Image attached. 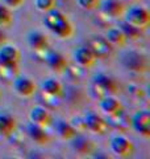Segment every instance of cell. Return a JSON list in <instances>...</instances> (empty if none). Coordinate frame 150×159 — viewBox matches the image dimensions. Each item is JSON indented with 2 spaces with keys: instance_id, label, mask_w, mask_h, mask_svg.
<instances>
[{
  "instance_id": "6da1fadb",
  "label": "cell",
  "mask_w": 150,
  "mask_h": 159,
  "mask_svg": "<svg viewBox=\"0 0 150 159\" xmlns=\"http://www.w3.org/2000/svg\"><path fill=\"white\" fill-rule=\"evenodd\" d=\"M44 24L49 31H52L59 39H70L74 34V27L65 13L58 9H50L45 12Z\"/></svg>"
},
{
  "instance_id": "7a4b0ae2",
  "label": "cell",
  "mask_w": 150,
  "mask_h": 159,
  "mask_svg": "<svg viewBox=\"0 0 150 159\" xmlns=\"http://www.w3.org/2000/svg\"><path fill=\"white\" fill-rule=\"evenodd\" d=\"M116 93H119V85L112 77L103 73L95 74L92 80V94L95 97L100 99L108 94Z\"/></svg>"
},
{
  "instance_id": "3957f363",
  "label": "cell",
  "mask_w": 150,
  "mask_h": 159,
  "mask_svg": "<svg viewBox=\"0 0 150 159\" xmlns=\"http://www.w3.org/2000/svg\"><path fill=\"white\" fill-rule=\"evenodd\" d=\"M123 16H124V21H127L128 24L140 29L148 28L150 24V12L145 7H140V6L131 7L128 11L124 12Z\"/></svg>"
},
{
  "instance_id": "277c9868",
  "label": "cell",
  "mask_w": 150,
  "mask_h": 159,
  "mask_svg": "<svg viewBox=\"0 0 150 159\" xmlns=\"http://www.w3.org/2000/svg\"><path fill=\"white\" fill-rule=\"evenodd\" d=\"M87 48L94 53V56L100 60L109 58L113 53V45L108 41L106 37L92 36L88 39Z\"/></svg>"
},
{
  "instance_id": "5b68a950",
  "label": "cell",
  "mask_w": 150,
  "mask_h": 159,
  "mask_svg": "<svg viewBox=\"0 0 150 159\" xmlns=\"http://www.w3.org/2000/svg\"><path fill=\"white\" fill-rule=\"evenodd\" d=\"M121 62L128 70L137 73H144L149 69L148 57L138 52H125L121 57Z\"/></svg>"
},
{
  "instance_id": "8992f818",
  "label": "cell",
  "mask_w": 150,
  "mask_h": 159,
  "mask_svg": "<svg viewBox=\"0 0 150 159\" xmlns=\"http://www.w3.org/2000/svg\"><path fill=\"white\" fill-rule=\"evenodd\" d=\"M111 150L120 158H129L134 152V145L129 138L116 135L111 139Z\"/></svg>"
},
{
  "instance_id": "52a82bcc",
  "label": "cell",
  "mask_w": 150,
  "mask_h": 159,
  "mask_svg": "<svg viewBox=\"0 0 150 159\" xmlns=\"http://www.w3.org/2000/svg\"><path fill=\"white\" fill-rule=\"evenodd\" d=\"M132 127L142 137H150V113L149 110H140L133 114L131 119Z\"/></svg>"
},
{
  "instance_id": "ba28073f",
  "label": "cell",
  "mask_w": 150,
  "mask_h": 159,
  "mask_svg": "<svg viewBox=\"0 0 150 159\" xmlns=\"http://www.w3.org/2000/svg\"><path fill=\"white\" fill-rule=\"evenodd\" d=\"M83 122L86 129H88L90 131H92L95 134L103 135V134H106L108 131V123L94 111H87L83 118Z\"/></svg>"
},
{
  "instance_id": "9c48e42d",
  "label": "cell",
  "mask_w": 150,
  "mask_h": 159,
  "mask_svg": "<svg viewBox=\"0 0 150 159\" xmlns=\"http://www.w3.org/2000/svg\"><path fill=\"white\" fill-rule=\"evenodd\" d=\"M12 81H13L15 90L21 97H32V96H34V93L37 92V85L34 84L33 80L29 77L17 76V77H15Z\"/></svg>"
},
{
  "instance_id": "30bf717a",
  "label": "cell",
  "mask_w": 150,
  "mask_h": 159,
  "mask_svg": "<svg viewBox=\"0 0 150 159\" xmlns=\"http://www.w3.org/2000/svg\"><path fill=\"white\" fill-rule=\"evenodd\" d=\"M45 61H46L50 69H53L57 73H65L69 69V62L66 57L59 52H54V51L48 52L46 56H45Z\"/></svg>"
},
{
  "instance_id": "8fae6325",
  "label": "cell",
  "mask_w": 150,
  "mask_h": 159,
  "mask_svg": "<svg viewBox=\"0 0 150 159\" xmlns=\"http://www.w3.org/2000/svg\"><path fill=\"white\" fill-rule=\"evenodd\" d=\"M99 106L104 113L108 114L109 117L123 113V109H124L123 103L120 102L116 97H113L112 94H108V96L100 98L99 99Z\"/></svg>"
},
{
  "instance_id": "7c38bea8",
  "label": "cell",
  "mask_w": 150,
  "mask_h": 159,
  "mask_svg": "<svg viewBox=\"0 0 150 159\" xmlns=\"http://www.w3.org/2000/svg\"><path fill=\"white\" fill-rule=\"evenodd\" d=\"M29 118H31V122L42 127H48L53 123L52 114L42 106H34L29 113Z\"/></svg>"
},
{
  "instance_id": "4fadbf2b",
  "label": "cell",
  "mask_w": 150,
  "mask_h": 159,
  "mask_svg": "<svg viewBox=\"0 0 150 159\" xmlns=\"http://www.w3.org/2000/svg\"><path fill=\"white\" fill-rule=\"evenodd\" d=\"M27 131L32 141L38 143V145H48L50 142V135L46 131V127H42V126L31 122V123H28V126H27Z\"/></svg>"
},
{
  "instance_id": "5bb4252c",
  "label": "cell",
  "mask_w": 150,
  "mask_h": 159,
  "mask_svg": "<svg viewBox=\"0 0 150 159\" xmlns=\"http://www.w3.org/2000/svg\"><path fill=\"white\" fill-rule=\"evenodd\" d=\"M28 44L34 52H45L49 48V39L41 32L33 31L28 34Z\"/></svg>"
},
{
  "instance_id": "9a60e30c",
  "label": "cell",
  "mask_w": 150,
  "mask_h": 159,
  "mask_svg": "<svg viewBox=\"0 0 150 159\" xmlns=\"http://www.w3.org/2000/svg\"><path fill=\"white\" fill-rule=\"evenodd\" d=\"M17 129V121L8 113H0V137H11Z\"/></svg>"
},
{
  "instance_id": "2e32d148",
  "label": "cell",
  "mask_w": 150,
  "mask_h": 159,
  "mask_svg": "<svg viewBox=\"0 0 150 159\" xmlns=\"http://www.w3.org/2000/svg\"><path fill=\"white\" fill-rule=\"evenodd\" d=\"M74 58L82 68H91V66H94L95 62H96V60H98L87 47H81V48L75 49Z\"/></svg>"
},
{
  "instance_id": "e0dca14e",
  "label": "cell",
  "mask_w": 150,
  "mask_h": 159,
  "mask_svg": "<svg viewBox=\"0 0 150 159\" xmlns=\"http://www.w3.org/2000/svg\"><path fill=\"white\" fill-rule=\"evenodd\" d=\"M20 58L21 54L16 47L8 44L0 47V64H19Z\"/></svg>"
},
{
  "instance_id": "ac0fdd59",
  "label": "cell",
  "mask_w": 150,
  "mask_h": 159,
  "mask_svg": "<svg viewBox=\"0 0 150 159\" xmlns=\"http://www.w3.org/2000/svg\"><path fill=\"white\" fill-rule=\"evenodd\" d=\"M41 88H42V92L46 93L48 96H50V97L62 98L65 96V90H63L62 84L59 81H57L56 78H46V80H44L42 84H41Z\"/></svg>"
},
{
  "instance_id": "d6986e66",
  "label": "cell",
  "mask_w": 150,
  "mask_h": 159,
  "mask_svg": "<svg viewBox=\"0 0 150 159\" xmlns=\"http://www.w3.org/2000/svg\"><path fill=\"white\" fill-rule=\"evenodd\" d=\"M100 8L109 17H121L125 12L123 3L119 0H104L103 3H100Z\"/></svg>"
},
{
  "instance_id": "ffe728a7",
  "label": "cell",
  "mask_w": 150,
  "mask_h": 159,
  "mask_svg": "<svg viewBox=\"0 0 150 159\" xmlns=\"http://www.w3.org/2000/svg\"><path fill=\"white\" fill-rule=\"evenodd\" d=\"M56 129H57L58 135L63 139H67V141H71L74 137L78 135V129L66 121H58Z\"/></svg>"
},
{
  "instance_id": "44dd1931",
  "label": "cell",
  "mask_w": 150,
  "mask_h": 159,
  "mask_svg": "<svg viewBox=\"0 0 150 159\" xmlns=\"http://www.w3.org/2000/svg\"><path fill=\"white\" fill-rule=\"evenodd\" d=\"M106 39L115 47H124L125 43H127V40H128L120 28H111V29H108L107 34H106Z\"/></svg>"
},
{
  "instance_id": "7402d4cb",
  "label": "cell",
  "mask_w": 150,
  "mask_h": 159,
  "mask_svg": "<svg viewBox=\"0 0 150 159\" xmlns=\"http://www.w3.org/2000/svg\"><path fill=\"white\" fill-rule=\"evenodd\" d=\"M73 143H71V146L79 154H88V152H91L92 150V143L88 141L87 138H84V137H74L73 139Z\"/></svg>"
},
{
  "instance_id": "603a6c76",
  "label": "cell",
  "mask_w": 150,
  "mask_h": 159,
  "mask_svg": "<svg viewBox=\"0 0 150 159\" xmlns=\"http://www.w3.org/2000/svg\"><path fill=\"white\" fill-rule=\"evenodd\" d=\"M19 76V64H0V78L13 80Z\"/></svg>"
},
{
  "instance_id": "cb8c5ba5",
  "label": "cell",
  "mask_w": 150,
  "mask_h": 159,
  "mask_svg": "<svg viewBox=\"0 0 150 159\" xmlns=\"http://www.w3.org/2000/svg\"><path fill=\"white\" fill-rule=\"evenodd\" d=\"M119 28L123 31V33L125 34V37L129 39V40H138V39H141V34H142L141 31H142V29L133 27V25H131V24H128L127 21L120 23Z\"/></svg>"
},
{
  "instance_id": "d4e9b609",
  "label": "cell",
  "mask_w": 150,
  "mask_h": 159,
  "mask_svg": "<svg viewBox=\"0 0 150 159\" xmlns=\"http://www.w3.org/2000/svg\"><path fill=\"white\" fill-rule=\"evenodd\" d=\"M13 23V15L7 6L0 4V29L9 28Z\"/></svg>"
},
{
  "instance_id": "484cf974",
  "label": "cell",
  "mask_w": 150,
  "mask_h": 159,
  "mask_svg": "<svg viewBox=\"0 0 150 159\" xmlns=\"http://www.w3.org/2000/svg\"><path fill=\"white\" fill-rule=\"evenodd\" d=\"M34 3H36V8L41 12H48L50 9H54L57 4L56 0H36Z\"/></svg>"
},
{
  "instance_id": "4316f807",
  "label": "cell",
  "mask_w": 150,
  "mask_h": 159,
  "mask_svg": "<svg viewBox=\"0 0 150 159\" xmlns=\"http://www.w3.org/2000/svg\"><path fill=\"white\" fill-rule=\"evenodd\" d=\"M77 3L83 9H87V11H95V9L100 8L102 0H77Z\"/></svg>"
},
{
  "instance_id": "83f0119b",
  "label": "cell",
  "mask_w": 150,
  "mask_h": 159,
  "mask_svg": "<svg viewBox=\"0 0 150 159\" xmlns=\"http://www.w3.org/2000/svg\"><path fill=\"white\" fill-rule=\"evenodd\" d=\"M3 2L8 8H19L23 6L25 0H3Z\"/></svg>"
},
{
  "instance_id": "f1b7e54d",
  "label": "cell",
  "mask_w": 150,
  "mask_h": 159,
  "mask_svg": "<svg viewBox=\"0 0 150 159\" xmlns=\"http://www.w3.org/2000/svg\"><path fill=\"white\" fill-rule=\"evenodd\" d=\"M7 44V34L3 32V29H0V47Z\"/></svg>"
},
{
  "instance_id": "f546056e",
  "label": "cell",
  "mask_w": 150,
  "mask_h": 159,
  "mask_svg": "<svg viewBox=\"0 0 150 159\" xmlns=\"http://www.w3.org/2000/svg\"><path fill=\"white\" fill-rule=\"evenodd\" d=\"M0 97H2V94H0Z\"/></svg>"
}]
</instances>
